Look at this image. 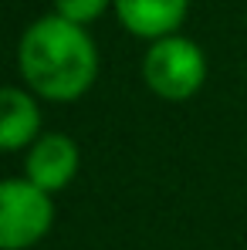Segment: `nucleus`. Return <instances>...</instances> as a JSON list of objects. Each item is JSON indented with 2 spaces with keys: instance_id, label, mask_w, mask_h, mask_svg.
I'll return each instance as SVG.
<instances>
[{
  "instance_id": "1",
  "label": "nucleus",
  "mask_w": 247,
  "mask_h": 250,
  "mask_svg": "<svg viewBox=\"0 0 247 250\" xmlns=\"http://www.w3.org/2000/svg\"><path fill=\"white\" fill-rule=\"evenodd\" d=\"M17 68L34 95L47 102H75L98 78V47L82 24L47 14L21 34Z\"/></svg>"
},
{
  "instance_id": "2",
  "label": "nucleus",
  "mask_w": 247,
  "mask_h": 250,
  "mask_svg": "<svg viewBox=\"0 0 247 250\" xmlns=\"http://www.w3.org/2000/svg\"><path fill=\"white\" fill-rule=\"evenodd\" d=\"M142 78L153 95H159L166 102H186L206 82V54L197 41L183 34L159 38L149 44L142 58Z\"/></svg>"
},
{
  "instance_id": "3",
  "label": "nucleus",
  "mask_w": 247,
  "mask_h": 250,
  "mask_svg": "<svg viewBox=\"0 0 247 250\" xmlns=\"http://www.w3.org/2000/svg\"><path fill=\"white\" fill-rule=\"evenodd\" d=\"M54 223V203L31 179H0V250L41 244Z\"/></svg>"
},
{
  "instance_id": "4",
  "label": "nucleus",
  "mask_w": 247,
  "mask_h": 250,
  "mask_svg": "<svg viewBox=\"0 0 247 250\" xmlns=\"http://www.w3.org/2000/svg\"><path fill=\"white\" fill-rule=\"evenodd\" d=\"M78 166H82V152H78L75 139L65 132H44L27 149L24 179H31L38 189H44L51 196L78 176Z\"/></svg>"
},
{
  "instance_id": "5",
  "label": "nucleus",
  "mask_w": 247,
  "mask_h": 250,
  "mask_svg": "<svg viewBox=\"0 0 247 250\" xmlns=\"http://www.w3.org/2000/svg\"><path fill=\"white\" fill-rule=\"evenodd\" d=\"M112 7L129 34L159 41L180 31V24L186 21L190 0H112Z\"/></svg>"
},
{
  "instance_id": "6",
  "label": "nucleus",
  "mask_w": 247,
  "mask_h": 250,
  "mask_svg": "<svg viewBox=\"0 0 247 250\" xmlns=\"http://www.w3.org/2000/svg\"><path fill=\"white\" fill-rule=\"evenodd\" d=\"M41 139V108L24 88H0V152L31 149Z\"/></svg>"
},
{
  "instance_id": "7",
  "label": "nucleus",
  "mask_w": 247,
  "mask_h": 250,
  "mask_svg": "<svg viewBox=\"0 0 247 250\" xmlns=\"http://www.w3.org/2000/svg\"><path fill=\"white\" fill-rule=\"evenodd\" d=\"M51 3H54V14H58V17H65V21L85 27V24L98 21L112 0H51Z\"/></svg>"
}]
</instances>
